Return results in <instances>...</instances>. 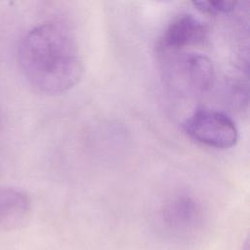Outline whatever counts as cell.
<instances>
[{
    "label": "cell",
    "instance_id": "6da1fadb",
    "mask_svg": "<svg viewBox=\"0 0 250 250\" xmlns=\"http://www.w3.org/2000/svg\"><path fill=\"white\" fill-rule=\"evenodd\" d=\"M18 57L28 84L45 95L70 90L83 75V60L75 38L59 22H44L30 29L21 41Z\"/></svg>",
    "mask_w": 250,
    "mask_h": 250
},
{
    "label": "cell",
    "instance_id": "7a4b0ae2",
    "mask_svg": "<svg viewBox=\"0 0 250 250\" xmlns=\"http://www.w3.org/2000/svg\"><path fill=\"white\" fill-rule=\"evenodd\" d=\"M183 127L191 140L214 148L232 147L238 140V130L232 119L212 108L195 110L186 119Z\"/></svg>",
    "mask_w": 250,
    "mask_h": 250
},
{
    "label": "cell",
    "instance_id": "3957f363",
    "mask_svg": "<svg viewBox=\"0 0 250 250\" xmlns=\"http://www.w3.org/2000/svg\"><path fill=\"white\" fill-rule=\"evenodd\" d=\"M208 37V27L192 14H180L167 24L159 37L157 47L162 54L182 52L188 47L204 44Z\"/></svg>",
    "mask_w": 250,
    "mask_h": 250
},
{
    "label": "cell",
    "instance_id": "277c9868",
    "mask_svg": "<svg viewBox=\"0 0 250 250\" xmlns=\"http://www.w3.org/2000/svg\"><path fill=\"white\" fill-rule=\"evenodd\" d=\"M175 72L189 90L198 93L209 91L215 82V69L212 62L204 55L182 53L174 56Z\"/></svg>",
    "mask_w": 250,
    "mask_h": 250
},
{
    "label": "cell",
    "instance_id": "5b68a950",
    "mask_svg": "<svg viewBox=\"0 0 250 250\" xmlns=\"http://www.w3.org/2000/svg\"><path fill=\"white\" fill-rule=\"evenodd\" d=\"M30 213V199L25 192L14 188H0V229L21 227Z\"/></svg>",
    "mask_w": 250,
    "mask_h": 250
},
{
    "label": "cell",
    "instance_id": "8992f818",
    "mask_svg": "<svg viewBox=\"0 0 250 250\" xmlns=\"http://www.w3.org/2000/svg\"><path fill=\"white\" fill-rule=\"evenodd\" d=\"M198 216L197 204L189 197L181 196L171 200L165 207L164 217L168 223L179 226H188Z\"/></svg>",
    "mask_w": 250,
    "mask_h": 250
},
{
    "label": "cell",
    "instance_id": "52a82bcc",
    "mask_svg": "<svg viewBox=\"0 0 250 250\" xmlns=\"http://www.w3.org/2000/svg\"><path fill=\"white\" fill-rule=\"evenodd\" d=\"M238 3L234 1H193L192 5L201 13L224 15L233 12Z\"/></svg>",
    "mask_w": 250,
    "mask_h": 250
},
{
    "label": "cell",
    "instance_id": "ba28073f",
    "mask_svg": "<svg viewBox=\"0 0 250 250\" xmlns=\"http://www.w3.org/2000/svg\"><path fill=\"white\" fill-rule=\"evenodd\" d=\"M1 131H2V119H1V115H0V135H1Z\"/></svg>",
    "mask_w": 250,
    "mask_h": 250
},
{
    "label": "cell",
    "instance_id": "9c48e42d",
    "mask_svg": "<svg viewBox=\"0 0 250 250\" xmlns=\"http://www.w3.org/2000/svg\"><path fill=\"white\" fill-rule=\"evenodd\" d=\"M244 250H248V242H246V244L244 246Z\"/></svg>",
    "mask_w": 250,
    "mask_h": 250
}]
</instances>
